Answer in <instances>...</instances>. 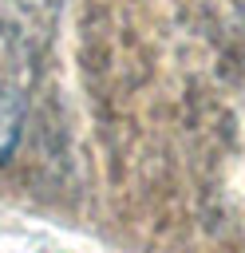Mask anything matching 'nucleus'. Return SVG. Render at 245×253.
I'll return each mask as SVG.
<instances>
[{
    "mask_svg": "<svg viewBox=\"0 0 245 253\" xmlns=\"http://www.w3.org/2000/svg\"><path fill=\"white\" fill-rule=\"evenodd\" d=\"M233 75H237V83H241V95H237V87H233V107L225 111V146H229V154H245V59H237L233 63ZM233 83V79H229ZM241 174H245V166H241Z\"/></svg>",
    "mask_w": 245,
    "mask_h": 253,
    "instance_id": "1",
    "label": "nucleus"
},
{
    "mask_svg": "<svg viewBox=\"0 0 245 253\" xmlns=\"http://www.w3.org/2000/svg\"><path fill=\"white\" fill-rule=\"evenodd\" d=\"M20 126H24V103H20V95L12 87L0 83V162L16 150Z\"/></svg>",
    "mask_w": 245,
    "mask_h": 253,
    "instance_id": "2",
    "label": "nucleus"
}]
</instances>
